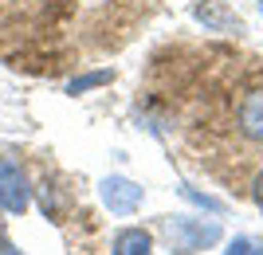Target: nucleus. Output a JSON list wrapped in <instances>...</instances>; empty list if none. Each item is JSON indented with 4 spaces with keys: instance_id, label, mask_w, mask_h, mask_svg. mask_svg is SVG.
Masks as SVG:
<instances>
[{
    "instance_id": "f257e3e1",
    "label": "nucleus",
    "mask_w": 263,
    "mask_h": 255,
    "mask_svg": "<svg viewBox=\"0 0 263 255\" xmlns=\"http://www.w3.org/2000/svg\"><path fill=\"white\" fill-rule=\"evenodd\" d=\"M161 236L173 255H197L220 240V224L193 220V216H169V220H161Z\"/></svg>"
},
{
    "instance_id": "6e6552de",
    "label": "nucleus",
    "mask_w": 263,
    "mask_h": 255,
    "mask_svg": "<svg viewBox=\"0 0 263 255\" xmlns=\"http://www.w3.org/2000/svg\"><path fill=\"white\" fill-rule=\"evenodd\" d=\"M252 244H255V240H232L224 255H252Z\"/></svg>"
},
{
    "instance_id": "7ed1b4c3",
    "label": "nucleus",
    "mask_w": 263,
    "mask_h": 255,
    "mask_svg": "<svg viewBox=\"0 0 263 255\" xmlns=\"http://www.w3.org/2000/svg\"><path fill=\"white\" fill-rule=\"evenodd\" d=\"M99 192H102V204H106L114 216H134L145 200L142 185H134V181H126V177H106L99 185Z\"/></svg>"
},
{
    "instance_id": "0eeeda50",
    "label": "nucleus",
    "mask_w": 263,
    "mask_h": 255,
    "mask_svg": "<svg viewBox=\"0 0 263 255\" xmlns=\"http://www.w3.org/2000/svg\"><path fill=\"white\" fill-rule=\"evenodd\" d=\"M181 197H189V200H193V204H204V208L220 212V200H212V197H200V192H193V189H181Z\"/></svg>"
},
{
    "instance_id": "9b49d317",
    "label": "nucleus",
    "mask_w": 263,
    "mask_h": 255,
    "mask_svg": "<svg viewBox=\"0 0 263 255\" xmlns=\"http://www.w3.org/2000/svg\"><path fill=\"white\" fill-rule=\"evenodd\" d=\"M252 255H263V244H252Z\"/></svg>"
},
{
    "instance_id": "1a4fd4ad",
    "label": "nucleus",
    "mask_w": 263,
    "mask_h": 255,
    "mask_svg": "<svg viewBox=\"0 0 263 255\" xmlns=\"http://www.w3.org/2000/svg\"><path fill=\"white\" fill-rule=\"evenodd\" d=\"M252 197H255V208L263 212V169L255 173V185H252Z\"/></svg>"
},
{
    "instance_id": "39448f33",
    "label": "nucleus",
    "mask_w": 263,
    "mask_h": 255,
    "mask_svg": "<svg viewBox=\"0 0 263 255\" xmlns=\"http://www.w3.org/2000/svg\"><path fill=\"white\" fill-rule=\"evenodd\" d=\"M110 255H154V236L142 232V228H122L114 236Z\"/></svg>"
},
{
    "instance_id": "f03ea898",
    "label": "nucleus",
    "mask_w": 263,
    "mask_h": 255,
    "mask_svg": "<svg viewBox=\"0 0 263 255\" xmlns=\"http://www.w3.org/2000/svg\"><path fill=\"white\" fill-rule=\"evenodd\" d=\"M32 204V189H28V177H24V169L8 157H0V208L4 212H28Z\"/></svg>"
},
{
    "instance_id": "20e7f679",
    "label": "nucleus",
    "mask_w": 263,
    "mask_h": 255,
    "mask_svg": "<svg viewBox=\"0 0 263 255\" xmlns=\"http://www.w3.org/2000/svg\"><path fill=\"white\" fill-rule=\"evenodd\" d=\"M236 122H240V133L248 138V142L263 145V83L252 87V90H243L240 110H236Z\"/></svg>"
},
{
    "instance_id": "f8f14e48",
    "label": "nucleus",
    "mask_w": 263,
    "mask_h": 255,
    "mask_svg": "<svg viewBox=\"0 0 263 255\" xmlns=\"http://www.w3.org/2000/svg\"><path fill=\"white\" fill-rule=\"evenodd\" d=\"M0 236H4V220H0Z\"/></svg>"
},
{
    "instance_id": "423d86ee",
    "label": "nucleus",
    "mask_w": 263,
    "mask_h": 255,
    "mask_svg": "<svg viewBox=\"0 0 263 255\" xmlns=\"http://www.w3.org/2000/svg\"><path fill=\"white\" fill-rule=\"evenodd\" d=\"M110 79H114V71H90V75H79V79H71V83H67V94L95 90V87H102V83H110Z\"/></svg>"
},
{
    "instance_id": "9d476101",
    "label": "nucleus",
    "mask_w": 263,
    "mask_h": 255,
    "mask_svg": "<svg viewBox=\"0 0 263 255\" xmlns=\"http://www.w3.org/2000/svg\"><path fill=\"white\" fill-rule=\"evenodd\" d=\"M0 255H24L20 247H12V244H4V240H0Z\"/></svg>"
},
{
    "instance_id": "ddd939ff",
    "label": "nucleus",
    "mask_w": 263,
    "mask_h": 255,
    "mask_svg": "<svg viewBox=\"0 0 263 255\" xmlns=\"http://www.w3.org/2000/svg\"><path fill=\"white\" fill-rule=\"evenodd\" d=\"M259 12H263V0H259Z\"/></svg>"
}]
</instances>
